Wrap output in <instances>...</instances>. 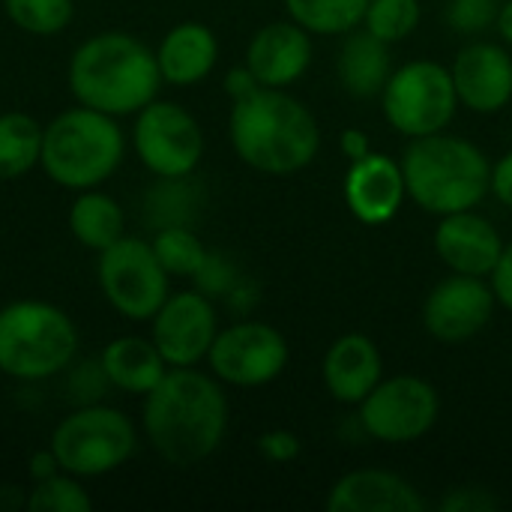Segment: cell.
I'll use <instances>...</instances> for the list:
<instances>
[{"instance_id": "1", "label": "cell", "mask_w": 512, "mask_h": 512, "mask_svg": "<svg viewBox=\"0 0 512 512\" xmlns=\"http://www.w3.org/2000/svg\"><path fill=\"white\" fill-rule=\"evenodd\" d=\"M228 396L216 375L168 369L144 396L141 429L150 450L171 468H195L207 462L228 435Z\"/></svg>"}, {"instance_id": "2", "label": "cell", "mask_w": 512, "mask_h": 512, "mask_svg": "<svg viewBox=\"0 0 512 512\" xmlns=\"http://www.w3.org/2000/svg\"><path fill=\"white\" fill-rule=\"evenodd\" d=\"M228 141L258 174L288 177L309 168L321 150V126L306 102L288 90L258 87L231 102Z\"/></svg>"}, {"instance_id": "3", "label": "cell", "mask_w": 512, "mask_h": 512, "mask_svg": "<svg viewBox=\"0 0 512 512\" xmlns=\"http://www.w3.org/2000/svg\"><path fill=\"white\" fill-rule=\"evenodd\" d=\"M69 93L78 105L111 117H135L159 96L162 72L156 51L123 30L87 36L66 66Z\"/></svg>"}, {"instance_id": "4", "label": "cell", "mask_w": 512, "mask_h": 512, "mask_svg": "<svg viewBox=\"0 0 512 512\" xmlns=\"http://www.w3.org/2000/svg\"><path fill=\"white\" fill-rule=\"evenodd\" d=\"M399 165L408 198L438 219L477 210L492 195V162L483 147L447 129L411 138Z\"/></svg>"}, {"instance_id": "5", "label": "cell", "mask_w": 512, "mask_h": 512, "mask_svg": "<svg viewBox=\"0 0 512 512\" xmlns=\"http://www.w3.org/2000/svg\"><path fill=\"white\" fill-rule=\"evenodd\" d=\"M123 156L126 135L117 117L72 105L45 123L39 168L60 189L84 192L108 183L123 165Z\"/></svg>"}, {"instance_id": "6", "label": "cell", "mask_w": 512, "mask_h": 512, "mask_svg": "<svg viewBox=\"0 0 512 512\" xmlns=\"http://www.w3.org/2000/svg\"><path fill=\"white\" fill-rule=\"evenodd\" d=\"M78 354V327L54 303L12 300L0 309V375L36 384L66 372Z\"/></svg>"}, {"instance_id": "7", "label": "cell", "mask_w": 512, "mask_h": 512, "mask_svg": "<svg viewBox=\"0 0 512 512\" xmlns=\"http://www.w3.org/2000/svg\"><path fill=\"white\" fill-rule=\"evenodd\" d=\"M51 453L60 471L78 480H96L123 468L138 450L135 423L102 402L72 408L51 432Z\"/></svg>"}, {"instance_id": "8", "label": "cell", "mask_w": 512, "mask_h": 512, "mask_svg": "<svg viewBox=\"0 0 512 512\" xmlns=\"http://www.w3.org/2000/svg\"><path fill=\"white\" fill-rule=\"evenodd\" d=\"M378 99L384 120L405 138L444 132L459 111L453 72L438 60H411L396 66Z\"/></svg>"}, {"instance_id": "9", "label": "cell", "mask_w": 512, "mask_h": 512, "mask_svg": "<svg viewBox=\"0 0 512 512\" xmlns=\"http://www.w3.org/2000/svg\"><path fill=\"white\" fill-rule=\"evenodd\" d=\"M96 279L105 303L126 321H150L171 294V276L150 240L129 234L99 252Z\"/></svg>"}, {"instance_id": "10", "label": "cell", "mask_w": 512, "mask_h": 512, "mask_svg": "<svg viewBox=\"0 0 512 512\" xmlns=\"http://www.w3.org/2000/svg\"><path fill=\"white\" fill-rule=\"evenodd\" d=\"M357 423L378 444H414L426 438L441 417V396L432 381L417 375L381 378V384L357 405Z\"/></svg>"}, {"instance_id": "11", "label": "cell", "mask_w": 512, "mask_h": 512, "mask_svg": "<svg viewBox=\"0 0 512 512\" xmlns=\"http://www.w3.org/2000/svg\"><path fill=\"white\" fill-rule=\"evenodd\" d=\"M132 147L153 177H192L204 159V129L189 108L156 96L135 114Z\"/></svg>"}, {"instance_id": "12", "label": "cell", "mask_w": 512, "mask_h": 512, "mask_svg": "<svg viewBox=\"0 0 512 512\" xmlns=\"http://www.w3.org/2000/svg\"><path fill=\"white\" fill-rule=\"evenodd\" d=\"M288 360V339L273 324L252 318H240L228 327H219L207 354L210 375L240 390L273 384L288 369Z\"/></svg>"}, {"instance_id": "13", "label": "cell", "mask_w": 512, "mask_h": 512, "mask_svg": "<svg viewBox=\"0 0 512 512\" xmlns=\"http://www.w3.org/2000/svg\"><path fill=\"white\" fill-rule=\"evenodd\" d=\"M216 333V300H210L198 288L168 294V300L150 318V339L171 369H189L204 363Z\"/></svg>"}, {"instance_id": "14", "label": "cell", "mask_w": 512, "mask_h": 512, "mask_svg": "<svg viewBox=\"0 0 512 512\" xmlns=\"http://www.w3.org/2000/svg\"><path fill=\"white\" fill-rule=\"evenodd\" d=\"M495 291L480 276L453 273L423 300V327L441 345H465L495 318Z\"/></svg>"}, {"instance_id": "15", "label": "cell", "mask_w": 512, "mask_h": 512, "mask_svg": "<svg viewBox=\"0 0 512 512\" xmlns=\"http://www.w3.org/2000/svg\"><path fill=\"white\" fill-rule=\"evenodd\" d=\"M459 105L474 114H501L512 99V54L489 39H474L456 51L450 66Z\"/></svg>"}, {"instance_id": "16", "label": "cell", "mask_w": 512, "mask_h": 512, "mask_svg": "<svg viewBox=\"0 0 512 512\" xmlns=\"http://www.w3.org/2000/svg\"><path fill=\"white\" fill-rule=\"evenodd\" d=\"M342 192L351 216L363 225L393 222L402 204L408 201V186L399 159L375 150L357 162H348Z\"/></svg>"}, {"instance_id": "17", "label": "cell", "mask_w": 512, "mask_h": 512, "mask_svg": "<svg viewBox=\"0 0 512 512\" xmlns=\"http://www.w3.org/2000/svg\"><path fill=\"white\" fill-rule=\"evenodd\" d=\"M432 246L450 273L489 279L501 261L504 237L492 219L480 216L477 210H462L441 216L432 234Z\"/></svg>"}, {"instance_id": "18", "label": "cell", "mask_w": 512, "mask_h": 512, "mask_svg": "<svg viewBox=\"0 0 512 512\" xmlns=\"http://www.w3.org/2000/svg\"><path fill=\"white\" fill-rule=\"evenodd\" d=\"M312 33L297 21H270L258 27L246 45V66L261 87L288 90L312 66Z\"/></svg>"}, {"instance_id": "19", "label": "cell", "mask_w": 512, "mask_h": 512, "mask_svg": "<svg viewBox=\"0 0 512 512\" xmlns=\"http://www.w3.org/2000/svg\"><path fill=\"white\" fill-rule=\"evenodd\" d=\"M327 512H426L429 501L405 477L384 468L342 474L324 501Z\"/></svg>"}, {"instance_id": "20", "label": "cell", "mask_w": 512, "mask_h": 512, "mask_svg": "<svg viewBox=\"0 0 512 512\" xmlns=\"http://www.w3.org/2000/svg\"><path fill=\"white\" fill-rule=\"evenodd\" d=\"M381 378L384 357L366 333L339 336L321 360V381L339 405H360L381 384Z\"/></svg>"}, {"instance_id": "21", "label": "cell", "mask_w": 512, "mask_h": 512, "mask_svg": "<svg viewBox=\"0 0 512 512\" xmlns=\"http://www.w3.org/2000/svg\"><path fill=\"white\" fill-rule=\"evenodd\" d=\"M156 63L162 81L171 87L201 84L219 63V39L201 21L174 24L156 45Z\"/></svg>"}, {"instance_id": "22", "label": "cell", "mask_w": 512, "mask_h": 512, "mask_svg": "<svg viewBox=\"0 0 512 512\" xmlns=\"http://www.w3.org/2000/svg\"><path fill=\"white\" fill-rule=\"evenodd\" d=\"M99 363H102V369H105L114 390L129 393V396H141V399L171 369L162 360V354H159V348L153 345L150 336H117V339H111L102 348Z\"/></svg>"}, {"instance_id": "23", "label": "cell", "mask_w": 512, "mask_h": 512, "mask_svg": "<svg viewBox=\"0 0 512 512\" xmlns=\"http://www.w3.org/2000/svg\"><path fill=\"white\" fill-rule=\"evenodd\" d=\"M390 72H393V57L387 42L372 36L366 27L345 33V42L336 57V75L351 96L357 99L381 96Z\"/></svg>"}, {"instance_id": "24", "label": "cell", "mask_w": 512, "mask_h": 512, "mask_svg": "<svg viewBox=\"0 0 512 512\" xmlns=\"http://www.w3.org/2000/svg\"><path fill=\"white\" fill-rule=\"evenodd\" d=\"M66 222H69L72 237L84 249H90L96 255L126 234V213H123V207L108 192H102V189L75 192V201L69 204Z\"/></svg>"}, {"instance_id": "25", "label": "cell", "mask_w": 512, "mask_h": 512, "mask_svg": "<svg viewBox=\"0 0 512 512\" xmlns=\"http://www.w3.org/2000/svg\"><path fill=\"white\" fill-rule=\"evenodd\" d=\"M42 132L45 126L24 111L0 114V180H18L39 168L42 156Z\"/></svg>"}, {"instance_id": "26", "label": "cell", "mask_w": 512, "mask_h": 512, "mask_svg": "<svg viewBox=\"0 0 512 512\" xmlns=\"http://www.w3.org/2000/svg\"><path fill=\"white\" fill-rule=\"evenodd\" d=\"M291 21L312 36H345L363 27L369 0H282Z\"/></svg>"}, {"instance_id": "27", "label": "cell", "mask_w": 512, "mask_h": 512, "mask_svg": "<svg viewBox=\"0 0 512 512\" xmlns=\"http://www.w3.org/2000/svg\"><path fill=\"white\" fill-rule=\"evenodd\" d=\"M201 207V189L192 177H156V186L147 192L144 213L153 228L165 225H192Z\"/></svg>"}, {"instance_id": "28", "label": "cell", "mask_w": 512, "mask_h": 512, "mask_svg": "<svg viewBox=\"0 0 512 512\" xmlns=\"http://www.w3.org/2000/svg\"><path fill=\"white\" fill-rule=\"evenodd\" d=\"M159 264L168 270L171 279H192L204 258H207V246L204 240L195 234L192 225H165V228H156L153 231V240H150Z\"/></svg>"}, {"instance_id": "29", "label": "cell", "mask_w": 512, "mask_h": 512, "mask_svg": "<svg viewBox=\"0 0 512 512\" xmlns=\"http://www.w3.org/2000/svg\"><path fill=\"white\" fill-rule=\"evenodd\" d=\"M3 9L30 36H57L75 18V0H3Z\"/></svg>"}, {"instance_id": "30", "label": "cell", "mask_w": 512, "mask_h": 512, "mask_svg": "<svg viewBox=\"0 0 512 512\" xmlns=\"http://www.w3.org/2000/svg\"><path fill=\"white\" fill-rule=\"evenodd\" d=\"M24 507L30 512H87L93 510V498L78 477L57 471L30 486Z\"/></svg>"}, {"instance_id": "31", "label": "cell", "mask_w": 512, "mask_h": 512, "mask_svg": "<svg viewBox=\"0 0 512 512\" xmlns=\"http://www.w3.org/2000/svg\"><path fill=\"white\" fill-rule=\"evenodd\" d=\"M423 18L420 0H369L363 27L387 45L408 39Z\"/></svg>"}, {"instance_id": "32", "label": "cell", "mask_w": 512, "mask_h": 512, "mask_svg": "<svg viewBox=\"0 0 512 512\" xmlns=\"http://www.w3.org/2000/svg\"><path fill=\"white\" fill-rule=\"evenodd\" d=\"M501 0H447V24L462 36H480L498 21Z\"/></svg>"}, {"instance_id": "33", "label": "cell", "mask_w": 512, "mask_h": 512, "mask_svg": "<svg viewBox=\"0 0 512 512\" xmlns=\"http://www.w3.org/2000/svg\"><path fill=\"white\" fill-rule=\"evenodd\" d=\"M240 279H243V276H240L237 264H234L228 255H222V252H207L201 270L192 276L195 288H198L201 294H207L210 300H225V297L234 291V285H237Z\"/></svg>"}, {"instance_id": "34", "label": "cell", "mask_w": 512, "mask_h": 512, "mask_svg": "<svg viewBox=\"0 0 512 512\" xmlns=\"http://www.w3.org/2000/svg\"><path fill=\"white\" fill-rule=\"evenodd\" d=\"M69 378H66V390L72 393V402L75 408L78 405H93V402H102L105 399V390L111 387L102 363H81V366H66Z\"/></svg>"}, {"instance_id": "35", "label": "cell", "mask_w": 512, "mask_h": 512, "mask_svg": "<svg viewBox=\"0 0 512 512\" xmlns=\"http://www.w3.org/2000/svg\"><path fill=\"white\" fill-rule=\"evenodd\" d=\"M504 501L489 486H453L441 501V512H498Z\"/></svg>"}, {"instance_id": "36", "label": "cell", "mask_w": 512, "mask_h": 512, "mask_svg": "<svg viewBox=\"0 0 512 512\" xmlns=\"http://www.w3.org/2000/svg\"><path fill=\"white\" fill-rule=\"evenodd\" d=\"M258 453L273 465H288L303 453V441L291 429H267L258 435Z\"/></svg>"}, {"instance_id": "37", "label": "cell", "mask_w": 512, "mask_h": 512, "mask_svg": "<svg viewBox=\"0 0 512 512\" xmlns=\"http://www.w3.org/2000/svg\"><path fill=\"white\" fill-rule=\"evenodd\" d=\"M489 285H492V291H495L498 306H504L507 312H512V240L510 243H504L501 261H498L495 273L489 276Z\"/></svg>"}, {"instance_id": "38", "label": "cell", "mask_w": 512, "mask_h": 512, "mask_svg": "<svg viewBox=\"0 0 512 512\" xmlns=\"http://www.w3.org/2000/svg\"><path fill=\"white\" fill-rule=\"evenodd\" d=\"M492 195L512 210V150L492 162Z\"/></svg>"}, {"instance_id": "39", "label": "cell", "mask_w": 512, "mask_h": 512, "mask_svg": "<svg viewBox=\"0 0 512 512\" xmlns=\"http://www.w3.org/2000/svg\"><path fill=\"white\" fill-rule=\"evenodd\" d=\"M339 150H342V156H345L348 162H357V159H363V156L372 153V138H369L363 129L351 126V129H345V132L339 135Z\"/></svg>"}, {"instance_id": "40", "label": "cell", "mask_w": 512, "mask_h": 512, "mask_svg": "<svg viewBox=\"0 0 512 512\" xmlns=\"http://www.w3.org/2000/svg\"><path fill=\"white\" fill-rule=\"evenodd\" d=\"M258 297H261L258 285H255V282H249V279H240V282L234 285V291L225 297V303H228L240 318H246V315L258 306Z\"/></svg>"}, {"instance_id": "41", "label": "cell", "mask_w": 512, "mask_h": 512, "mask_svg": "<svg viewBox=\"0 0 512 512\" xmlns=\"http://www.w3.org/2000/svg\"><path fill=\"white\" fill-rule=\"evenodd\" d=\"M261 84H258V78L249 72V66L243 63V66H234L228 75H225V93L231 96V102L234 99H243V96H249L252 90H258Z\"/></svg>"}, {"instance_id": "42", "label": "cell", "mask_w": 512, "mask_h": 512, "mask_svg": "<svg viewBox=\"0 0 512 512\" xmlns=\"http://www.w3.org/2000/svg\"><path fill=\"white\" fill-rule=\"evenodd\" d=\"M60 471V462H57V456L51 453V447L48 450H39V453H33L30 456V468H27V474H30V480L33 483H39V480H45V477H51V474H57Z\"/></svg>"}, {"instance_id": "43", "label": "cell", "mask_w": 512, "mask_h": 512, "mask_svg": "<svg viewBox=\"0 0 512 512\" xmlns=\"http://www.w3.org/2000/svg\"><path fill=\"white\" fill-rule=\"evenodd\" d=\"M501 39L512 45V0H501V9H498V21H495Z\"/></svg>"}, {"instance_id": "44", "label": "cell", "mask_w": 512, "mask_h": 512, "mask_svg": "<svg viewBox=\"0 0 512 512\" xmlns=\"http://www.w3.org/2000/svg\"><path fill=\"white\" fill-rule=\"evenodd\" d=\"M510 111H512V99H510Z\"/></svg>"}, {"instance_id": "45", "label": "cell", "mask_w": 512, "mask_h": 512, "mask_svg": "<svg viewBox=\"0 0 512 512\" xmlns=\"http://www.w3.org/2000/svg\"><path fill=\"white\" fill-rule=\"evenodd\" d=\"M444 3H447V0H444Z\"/></svg>"}]
</instances>
